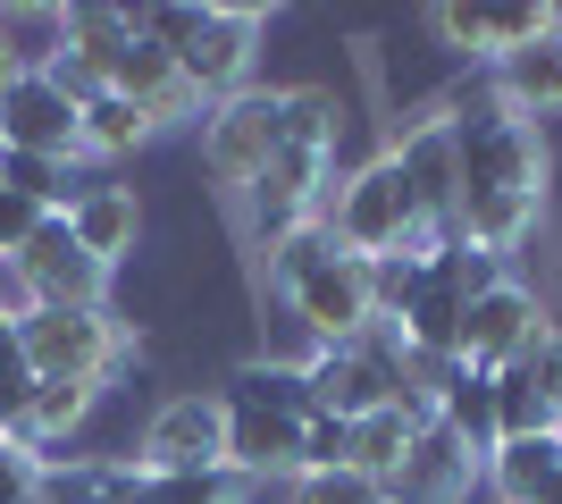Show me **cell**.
I'll return each instance as SVG.
<instances>
[{
    "instance_id": "cell-6",
    "label": "cell",
    "mask_w": 562,
    "mask_h": 504,
    "mask_svg": "<svg viewBox=\"0 0 562 504\" xmlns=\"http://www.w3.org/2000/svg\"><path fill=\"white\" fill-rule=\"evenodd\" d=\"M25 361H34V379H93L110 387L117 370H126V354H135V328L110 312V303H85V312H59V303H43V312L18 328Z\"/></svg>"
},
{
    "instance_id": "cell-7",
    "label": "cell",
    "mask_w": 562,
    "mask_h": 504,
    "mask_svg": "<svg viewBox=\"0 0 562 504\" xmlns=\"http://www.w3.org/2000/svg\"><path fill=\"white\" fill-rule=\"evenodd\" d=\"M386 152H395L403 186H412V202H420L428 253L453 244V219H462V168H453V135H446V119H437V101H428V110H403V119L386 126Z\"/></svg>"
},
{
    "instance_id": "cell-33",
    "label": "cell",
    "mask_w": 562,
    "mask_h": 504,
    "mask_svg": "<svg viewBox=\"0 0 562 504\" xmlns=\"http://www.w3.org/2000/svg\"><path fill=\"white\" fill-rule=\"evenodd\" d=\"M34 496H43V455L0 437V504H34Z\"/></svg>"
},
{
    "instance_id": "cell-17",
    "label": "cell",
    "mask_w": 562,
    "mask_h": 504,
    "mask_svg": "<svg viewBox=\"0 0 562 504\" xmlns=\"http://www.w3.org/2000/svg\"><path fill=\"white\" fill-rule=\"evenodd\" d=\"M34 504H143V462L135 455H50Z\"/></svg>"
},
{
    "instance_id": "cell-16",
    "label": "cell",
    "mask_w": 562,
    "mask_h": 504,
    "mask_svg": "<svg viewBox=\"0 0 562 504\" xmlns=\"http://www.w3.org/2000/svg\"><path fill=\"white\" fill-rule=\"evenodd\" d=\"M59 219H68V236L85 244L101 269H126L143 253V193L135 186H76V202Z\"/></svg>"
},
{
    "instance_id": "cell-10",
    "label": "cell",
    "mask_w": 562,
    "mask_h": 504,
    "mask_svg": "<svg viewBox=\"0 0 562 504\" xmlns=\"http://www.w3.org/2000/svg\"><path fill=\"white\" fill-rule=\"evenodd\" d=\"M252 43H260V9L252 0H211V9H202V34L177 51V68H186V85L202 93V110H218V101H235L244 85H260L252 76Z\"/></svg>"
},
{
    "instance_id": "cell-15",
    "label": "cell",
    "mask_w": 562,
    "mask_h": 504,
    "mask_svg": "<svg viewBox=\"0 0 562 504\" xmlns=\"http://www.w3.org/2000/svg\"><path fill=\"white\" fill-rule=\"evenodd\" d=\"M110 93L135 101L151 126H202V119H211V110H202V93L186 85V68H177L160 43H143V34L126 43V59L110 68Z\"/></svg>"
},
{
    "instance_id": "cell-4",
    "label": "cell",
    "mask_w": 562,
    "mask_h": 504,
    "mask_svg": "<svg viewBox=\"0 0 562 504\" xmlns=\"http://www.w3.org/2000/svg\"><path fill=\"white\" fill-rule=\"evenodd\" d=\"M403 345L395 320H370V328L352 336V345H319L303 354V379H311V412H336V421H370V412L403 404Z\"/></svg>"
},
{
    "instance_id": "cell-8",
    "label": "cell",
    "mask_w": 562,
    "mask_h": 504,
    "mask_svg": "<svg viewBox=\"0 0 562 504\" xmlns=\"http://www.w3.org/2000/svg\"><path fill=\"white\" fill-rule=\"evenodd\" d=\"M562 320H554V303H546L529 278H495L487 294H470V312H462V361H479V370H513L529 345H546Z\"/></svg>"
},
{
    "instance_id": "cell-18",
    "label": "cell",
    "mask_w": 562,
    "mask_h": 504,
    "mask_svg": "<svg viewBox=\"0 0 562 504\" xmlns=\"http://www.w3.org/2000/svg\"><path fill=\"white\" fill-rule=\"evenodd\" d=\"M487 93L504 101L513 119H529V126L562 119V34H554V25H546V43H529L520 59L487 68Z\"/></svg>"
},
{
    "instance_id": "cell-19",
    "label": "cell",
    "mask_w": 562,
    "mask_h": 504,
    "mask_svg": "<svg viewBox=\"0 0 562 504\" xmlns=\"http://www.w3.org/2000/svg\"><path fill=\"white\" fill-rule=\"evenodd\" d=\"M479 480L495 488V504H546L562 488V429H538V437H504L487 455Z\"/></svg>"
},
{
    "instance_id": "cell-22",
    "label": "cell",
    "mask_w": 562,
    "mask_h": 504,
    "mask_svg": "<svg viewBox=\"0 0 562 504\" xmlns=\"http://www.w3.org/2000/svg\"><path fill=\"white\" fill-rule=\"evenodd\" d=\"M59 34H68L59 51H76V59L110 85V68L126 59V43H135V9H117V0H76V9H59Z\"/></svg>"
},
{
    "instance_id": "cell-25",
    "label": "cell",
    "mask_w": 562,
    "mask_h": 504,
    "mask_svg": "<svg viewBox=\"0 0 562 504\" xmlns=\"http://www.w3.org/2000/svg\"><path fill=\"white\" fill-rule=\"evenodd\" d=\"M428 421L420 412H403V404H386V412H370V421H352V471H361V480H395L403 471V455H412V437H420Z\"/></svg>"
},
{
    "instance_id": "cell-31",
    "label": "cell",
    "mask_w": 562,
    "mask_h": 504,
    "mask_svg": "<svg viewBox=\"0 0 562 504\" xmlns=\"http://www.w3.org/2000/svg\"><path fill=\"white\" fill-rule=\"evenodd\" d=\"M303 471H352V421L311 412L303 421ZM303 471H294V480H303Z\"/></svg>"
},
{
    "instance_id": "cell-9",
    "label": "cell",
    "mask_w": 562,
    "mask_h": 504,
    "mask_svg": "<svg viewBox=\"0 0 562 504\" xmlns=\"http://www.w3.org/2000/svg\"><path fill=\"white\" fill-rule=\"evenodd\" d=\"M135 462L143 471H227V404H218V387H186V395L151 404V421L135 437Z\"/></svg>"
},
{
    "instance_id": "cell-36",
    "label": "cell",
    "mask_w": 562,
    "mask_h": 504,
    "mask_svg": "<svg viewBox=\"0 0 562 504\" xmlns=\"http://www.w3.org/2000/svg\"><path fill=\"white\" fill-rule=\"evenodd\" d=\"M18 85V51H9V34H0V93Z\"/></svg>"
},
{
    "instance_id": "cell-1",
    "label": "cell",
    "mask_w": 562,
    "mask_h": 504,
    "mask_svg": "<svg viewBox=\"0 0 562 504\" xmlns=\"http://www.w3.org/2000/svg\"><path fill=\"white\" fill-rule=\"evenodd\" d=\"M437 119L453 135V168H462V219H453V244L487 253V261H513L520 244L546 227V193H554V152H546V126L513 119L495 93H446Z\"/></svg>"
},
{
    "instance_id": "cell-30",
    "label": "cell",
    "mask_w": 562,
    "mask_h": 504,
    "mask_svg": "<svg viewBox=\"0 0 562 504\" xmlns=\"http://www.w3.org/2000/svg\"><path fill=\"white\" fill-rule=\"evenodd\" d=\"M513 379L529 387V395H538V404H546V421L562 429V328L546 336V345H529V354L513 361Z\"/></svg>"
},
{
    "instance_id": "cell-23",
    "label": "cell",
    "mask_w": 562,
    "mask_h": 504,
    "mask_svg": "<svg viewBox=\"0 0 562 504\" xmlns=\"http://www.w3.org/2000/svg\"><path fill=\"white\" fill-rule=\"evenodd\" d=\"M437 421H446V429L462 437L470 455L487 462V455H495V370H479V361H453V379L437 387Z\"/></svg>"
},
{
    "instance_id": "cell-28",
    "label": "cell",
    "mask_w": 562,
    "mask_h": 504,
    "mask_svg": "<svg viewBox=\"0 0 562 504\" xmlns=\"http://www.w3.org/2000/svg\"><path fill=\"white\" fill-rule=\"evenodd\" d=\"M420 278H428V253H386V261H370V312L403 320L412 294H420Z\"/></svg>"
},
{
    "instance_id": "cell-14",
    "label": "cell",
    "mask_w": 562,
    "mask_h": 504,
    "mask_svg": "<svg viewBox=\"0 0 562 504\" xmlns=\"http://www.w3.org/2000/svg\"><path fill=\"white\" fill-rule=\"evenodd\" d=\"M479 471H487V462L470 455V446L446 429V421H428V429L412 437L403 471H395L386 488H378V496H386V504H462L470 488H479Z\"/></svg>"
},
{
    "instance_id": "cell-2",
    "label": "cell",
    "mask_w": 562,
    "mask_h": 504,
    "mask_svg": "<svg viewBox=\"0 0 562 504\" xmlns=\"http://www.w3.org/2000/svg\"><path fill=\"white\" fill-rule=\"evenodd\" d=\"M269 287L285 294V312L303 320L311 354H319V345H352V336L378 320V312H370V261L336 253L328 219L294 227V236L269 253Z\"/></svg>"
},
{
    "instance_id": "cell-21",
    "label": "cell",
    "mask_w": 562,
    "mask_h": 504,
    "mask_svg": "<svg viewBox=\"0 0 562 504\" xmlns=\"http://www.w3.org/2000/svg\"><path fill=\"white\" fill-rule=\"evenodd\" d=\"M93 404H101V387H93V379H34V404H25L18 446H34V455L50 462V446H76V437H85Z\"/></svg>"
},
{
    "instance_id": "cell-32",
    "label": "cell",
    "mask_w": 562,
    "mask_h": 504,
    "mask_svg": "<svg viewBox=\"0 0 562 504\" xmlns=\"http://www.w3.org/2000/svg\"><path fill=\"white\" fill-rule=\"evenodd\" d=\"M285 496L294 504H386L378 480H361V471H303V480H285Z\"/></svg>"
},
{
    "instance_id": "cell-34",
    "label": "cell",
    "mask_w": 562,
    "mask_h": 504,
    "mask_svg": "<svg viewBox=\"0 0 562 504\" xmlns=\"http://www.w3.org/2000/svg\"><path fill=\"white\" fill-rule=\"evenodd\" d=\"M43 219H50V211H34L25 193H9V186H0V261H18V253H25V236H34Z\"/></svg>"
},
{
    "instance_id": "cell-5",
    "label": "cell",
    "mask_w": 562,
    "mask_h": 504,
    "mask_svg": "<svg viewBox=\"0 0 562 504\" xmlns=\"http://www.w3.org/2000/svg\"><path fill=\"white\" fill-rule=\"evenodd\" d=\"M278 144H285V85H244L235 101H218L211 119H202V177L227 202H244L269 177Z\"/></svg>"
},
{
    "instance_id": "cell-13",
    "label": "cell",
    "mask_w": 562,
    "mask_h": 504,
    "mask_svg": "<svg viewBox=\"0 0 562 504\" xmlns=\"http://www.w3.org/2000/svg\"><path fill=\"white\" fill-rule=\"evenodd\" d=\"M18 269H25V287H34V303H59V312H85V303L110 294V269L68 236V219H43V227L25 236Z\"/></svg>"
},
{
    "instance_id": "cell-11",
    "label": "cell",
    "mask_w": 562,
    "mask_h": 504,
    "mask_svg": "<svg viewBox=\"0 0 562 504\" xmlns=\"http://www.w3.org/2000/svg\"><path fill=\"white\" fill-rule=\"evenodd\" d=\"M428 34L453 51V59H479V68H504L529 43H546V0H446L428 9Z\"/></svg>"
},
{
    "instance_id": "cell-26",
    "label": "cell",
    "mask_w": 562,
    "mask_h": 504,
    "mask_svg": "<svg viewBox=\"0 0 562 504\" xmlns=\"http://www.w3.org/2000/svg\"><path fill=\"white\" fill-rule=\"evenodd\" d=\"M0 186L25 193L34 211L59 219V211L76 202V168H68V160H43V152H0Z\"/></svg>"
},
{
    "instance_id": "cell-35",
    "label": "cell",
    "mask_w": 562,
    "mask_h": 504,
    "mask_svg": "<svg viewBox=\"0 0 562 504\" xmlns=\"http://www.w3.org/2000/svg\"><path fill=\"white\" fill-rule=\"evenodd\" d=\"M235 504H294V496H285V480H244Z\"/></svg>"
},
{
    "instance_id": "cell-27",
    "label": "cell",
    "mask_w": 562,
    "mask_h": 504,
    "mask_svg": "<svg viewBox=\"0 0 562 504\" xmlns=\"http://www.w3.org/2000/svg\"><path fill=\"white\" fill-rule=\"evenodd\" d=\"M235 471H143V504H235Z\"/></svg>"
},
{
    "instance_id": "cell-12",
    "label": "cell",
    "mask_w": 562,
    "mask_h": 504,
    "mask_svg": "<svg viewBox=\"0 0 562 504\" xmlns=\"http://www.w3.org/2000/svg\"><path fill=\"white\" fill-rule=\"evenodd\" d=\"M0 152H43V160H85L76 152V101L50 85L43 68H18V85L0 93Z\"/></svg>"
},
{
    "instance_id": "cell-3",
    "label": "cell",
    "mask_w": 562,
    "mask_h": 504,
    "mask_svg": "<svg viewBox=\"0 0 562 504\" xmlns=\"http://www.w3.org/2000/svg\"><path fill=\"white\" fill-rule=\"evenodd\" d=\"M328 236L336 253H352V261H386V253H428L420 236V202H412V186H403V168L395 152L378 144L361 168H345L328 186Z\"/></svg>"
},
{
    "instance_id": "cell-29",
    "label": "cell",
    "mask_w": 562,
    "mask_h": 504,
    "mask_svg": "<svg viewBox=\"0 0 562 504\" xmlns=\"http://www.w3.org/2000/svg\"><path fill=\"white\" fill-rule=\"evenodd\" d=\"M25 404H34V361H25L18 328L0 320V437H18V429H25Z\"/></svg>"
},
{
    "instance_id": "cell-24",
    "label": "cell",
    "mask_w": 562,
    "mask_h": 504,
    "mask_svg": "<svg viewBox=\"0 0 562 504\" xmlns=\"http://www.w3.org/2000/svg\"><path fill=\"white\" fill-rule=\"evenodd\" d=\"M151 135H160V126L143 119L135 101H117V93H93L76 110V152H85V160H135Z\"/></svg>"
},
{
    "instance_id": "cell-20",
    "label": "cell",
    "mask_w": 562,
    "mask_h": 504,
    "mask_svg": "<svg viewBox=\"0 0 562 504\" xmlns=\"http://www.w3.org/2000/svg\"><path fill=\"white\" fill-rule=\"evenodd\" d=\"M218 404L227 412H269V421H311V379H303V361L260 354L218 387Z\"/></svg>"
}]
</instances>
